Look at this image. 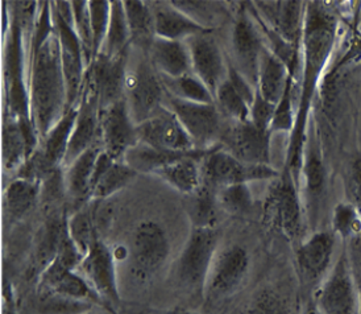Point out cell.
Returning <instances> with one entry per match:
<instances>
[{
  "instance_id": "cell-1",
  "label": "cell",
  "mask_w": 361,
  "mask_h": 314,
  "mask_svg": "<svg viewBox=\"0 0 361 314\" xmlns=\"http://www.w3.org/2000/svg\"><path fill=\"white\" fill-rule=\"evenodd\" d=\"M32 30L28 74L30 116L41 143L68 111V89L51 3H42Z\"/></svg>"
},
{
  "instance_id": "cell-2",
  "label": "cell",
  "mask_w": 361,
  "mask_h": 314,
  "mask_svg": "<svg viewBox=\"0 0 361 314\" xmlns=\"http://www.w3.org/2000/svg\"><path fill=\"white\" fill-rule=\"evenodd\" d=\"M338 21L322 3H306L305 25L301 48L303 49V82L300 104L297 109L295 127L291 132L290 148L288 159L300 160L302 157L303 131L307 119L311 98L317 87L319 74L329 61L336 40Z\"/></svg>"
},
{
  "instance_id": "cell-3",
  "label": "cell",
  "mask_w": 361,
  "mask_h": 314,
  "mask_svg": "<svg viewBox=\"0 0 361 314\" xmlns=\"http://www.w3.org/2000/svg\"><path fill=\"white\" fill-rule=\"evenodd\" d=\"M25 23L19 15L12 12L10 27L6 30L4 41V90H6V106L4 115L15 118L32 119L30 116V90L25 82L24 73V48H23V28Z\"/></svg>"
},
{
  "instance_id": "cell-4",
  "label": "cell",
  "mask_w": 361,
  "mask_h": 314,
  "mask_svg": "<svg viewBox=\"0 0 361 314\" xmlns=\"http://www.w3.org/2000/svg\"><path fill=\"white\" fill-rule=\"evenodd\" d=\"M264 221L289 241L300 239L303 229V201L300 181L285 169L271 183L264 203Z\"/></svg>"
},
{
  "instance_id": "cell-5",
  "label": "cell",
  "mask_w": 361,
  "mask_h": 314,
  "mask_svg": "<svg viewBox=\"0 0 361 314\" xmlns=\"http://www.w3.org/2000/svg\"><path fill=\"white\" fill-rule=\"evenodd\" d=\"M54 27L60 39L61 59L68 89V110L80 103L87 65L73 25L71 1H51Z\"/></svg>"
},
{
  "instance_id": "cell-6",
  "label": "cell",
  "mask_w": 361,
  "mask_h": 314,
  "mask_svg": "<svg viewBox=\"0 0 361 314\" xmlns=\"http://www.w3.org/2000/svg\"><path fill=\"white\" fill-rule=\"evenodd\" d=\"M218 243L216 229H191L176 263V277L183 289L203 297L211 264L218 253Z\"/></svg>"
},
{
  "instance_id": "cell-7",
  "label": "cell",
  "mask_w": 361,
  "mask_h": 314,
  "mask_svg": "<svg viewBox=\"0 0 361 314\" xmlns=\"http://www.w3.org/2000/svg\"><path fill=\"white\" fill-rule=\"evenodd\" d=\"M203 183L218 192L236 183H251L277 179L279 172L271 165H250L224 151L221 144L212 148L201 162Z\"/></svg>"
},
{
  "instance_id": "cell-8",
  "label": "cell",
  "mask_w": 361,
  "mask_h": 314,
  "mask_svg": "<svg viewBox=\"0 0 361 314\" xmlns=\"http://www.w3.org/2000/svg\"><path fill=\"white\" fill-rule=\"evenodd\" d=\"M165 106L180 121L194 143L195 150L207 151L219 145L223 133V115L216 104L188 102L165 95Z\"/></svg>"
},
{
  "instance_id": "cell-9",
  "label": "cell",
  "mask_w": 361,
  "mask_h": 314,
  "mask_svg": "<svg viewBox=\"0 0 361 314\" xmlns=\"http://www.w3.org/2000/svg\"><path fill=\"white\" fill-rule=\"evenodd\" d=\"M357 303L359 292L355 285L351 262L347 253H343L318 285L314 305L322 314H357Z\"/></svg>"
},
{
  "instance_id": "cell-10",
  "label": "cell",
  "mask_w": 361,
  "mask_h": 314,
  "mask_svg": "<svg viewBox=\"0 0 361 314\" xmlns=\"http://www.w3.org/2000/svg\"><path fill=\"white\" fill-rule=\"evenodd\" d=\"M250 265V253L239 244L218 251L211 264L203 297L216 303L236 294L247 279Z\"/></svg>"
},
{
  "instance_id": "cell-11",
  "label": "cell",
  "mask_w": 361,
  "mask_h": 314,
  "mask_svg": "<svg viewBox=\"0 0 361 314\" xmlns=\"http://www.w3.org/2000/svg\"><path fill=\"white\" fill-rule=\"evenodd\" d=\"M165 87L152 62L144 60L126 78V101L135 124L156 115L165 106Z\"/></svg>"
},
{
  "instance_id": "cell-12",
  "label": "cell",
  "mask_w": 361,
  "mask_h": 314,
  "mask_svg": "<svg viewBox=\"0 0 361 314\" xmlns=\"http://www.w3.org/2000/svg\"><path fill=\"white\" fill-rule=\"evenodd\" d=\"M171 242L164 227L153 221H142L132 234L130 244V263L133 274L141 279H149L168 260Z\"/></svg>"
},
{
  "instance_id": "cell-13",
  "label": "cell",
  "mask_w": 361,
  "mask_h": 314,
  "mask_svg": "<svg viewBox=\"0 0 361 314\" xmlns=\"http://www.w3.org/2000/svg\"><path fill=\"white\" fill-rule=\"evenodd\" d=\"M136 127L126 98L102 107L99 112L102 150L115 160L123 162L126 153L139 143Z\"/></svg>"
},
{
  "instance_id": "cell-14",
  "label": "cell",
  "mask_w": 361,
  "mask_h": 314,
  "mask_svg": "<svg viewBox=\"0 0 361 314\" xmlns=\"http://www.w3.org/2000/svg\"><path fill=\"white\" fill-rule=\"evenodd\" d=\"M265 42L260 30L247 8L239 12L232 31L233 68L244 76L252 85L257 86L261 57L265 51Z\"/></svg>"
},
{
  "instance_id": "cell-15",
  "label": "cell",
  "mask_w": 361,
  "mask_h": 314,
  "mask_svg": "<svg viewBox=\"0 0 361 314\" xmlns=\"http://www.w3.org/2000/svg\"><path fill=\"white\" fill-rule=\"evenodd\" d=\"M271 132L257 128L251 121L231 122L221 133V148L250 165H271Z\"/></svg>"
},
{
  "instance_id": "cell-16",
  "label": "cell",
  "mask_w": 361,
  "mask_h": 314,
  "mask_svg": "<svg viewBox=\"0 0 361 314\" xmlns=\"http://www.w3.org/2000/svg\"><path fill=\"white\" fill-rule=\"evenodd\" d=\"M257 18L293 47L301 49L306 3L295 0L248 3Z\"/></svg>"
},
{
  "instance_id": "cell-17",
  "label": "cell",
  "mask_w": 361,
  "mask_h": 314,
  "mask_svg": "<svg viewBox=\"0 0 361 314\" xmlns=\"http://www.w3.org/2000/svg\"><path fill=\"white\" fill-rule=\"evenodd\" d=\"M40 147V135L32 119L4 115L1 128V164L4 171H19Z\"/></svg>"
},
{
  "instance_id": "cell-18",
  "label": "cell",
  "mask_w": 361,
  "mask_h": 314,
  "mask_svg": "<svg viewBox=\"0 0 361 314\" xmlns=\"http://www.w3.org/2000/svg\"><path fill=\"white\" fill-rule=\"evenodd\" d=\"M78 271L103 303L112 305L121 303L115 255L102 241H97L91 246L82 258Z\"/></svg>"
},
{
  "instance_id": "cell-19",
  "label": "cell",
  "mask_w": 361,
  "mask_h": 314,
  "mask_svg": "<svg viewBox=\"0 0 361 314\" xmlns=\"http://www.w3.org/2000/svg\"><path fill=\"white\" fill-rule=\"evenodd\" d=\"M137 140L161 151H194V143L182 127L178 118L164 106L151 119L137 124Z\"/></svg>"
},
{
  "instance_id": "cell-20",
  "label": "cell",
  "mask_w": 361,
  "mask_h": 314,
  "mask_svg": "<svg viewBox=\"0 0 361 314\" xmlns=\"http://www.w3.org/2000/svg\"><path fill=\"white\" fill-rule=\"evenodd\" d=\"M191 60V71L198 77L214 97L218 87L227 80L228 66L224 60L221 47L210 33L194 36L186 41Z\"/></svg>"
},
{
  "instance_id": "cell-21",
  "label": "cell",
  "mask_w": 361,
  "mask_h": 314,
  "mask_svg": "<svg viewBox=\"0 0 361 314\" xmlns=\"http://www.w3.org/2000/svg\"><path fill=\"white\" fill-rule=\"evenodd\" d=\"M335 235L329 231H315L300 243L295 253L298 274L303 283L319 285L334 265Z\"/></svg>"
},
{
  "instance_id": "cell-22",
  "label": "cell",
  "mask_w": 361,
  "mask_h": 314,
  "mask_svg": "<svg viewBox=\"0 0 361 314\" xmlns=\"http://www.w3.org/2000/svg\"><path fill=\"white\" fill-rule=\"evenodd\" d=\"M99 112L101 103L99 97L90 87L83 86L80 103L78 116L71 133V142L63 162V168L69 167L71 162L77 160L82 153L89 151L98 145L99 139Z\"/></svg>"
},
{
  "instance_id": "cell-23",
  "label": "cell",
  "mask_w": 361,
  "mask_h": 314,
  "mask_svg": "<svg viewBox=\"0 0 361 314\" xmlns=\"http://www.w3.org/2000/svg\"><path fill=\"white\" fill-rule=\"evenodd\" d=\"M211 150L202 151L195 150L182 156L180 159L164 165L159 171L153 173L165 183H169L173 189L183 195L195 192L203 185L202 179V159L210 152Z\"/></svg>"
},
{
  "instance_id": "cell-24",
  "label": "cell",
  "mask_w": 361,
  "mask_h": 314,
  "mask_svg": "<svg viewBox=\"0 0 361 314\" xmlns=\"http://www.w3.org/2000/svg\"><path fill=\"white\" fill-rule=\"evenodd\" d=\"M300 186H302L303 206L307 210L311 222H315L326 191V169L319 152L312 147L302 160Z\"/></svg>"
},
{
  "instance_id": "cell-25",
  "label": "cell",
  "mask_w": 361,
  "mask_h": 314,
  "mask_svg": "<svg viewBox=\"0 0 361 314\" xmlns=\"http://www.w3.org/2000/svg\"><path fill=\"white\" fill-rule=\"evenodd\" d=\"M152 65L166 78H180L192 73L189 48L186 42L156 37L149 49Z\"/></svg>"
},
{
  "instance_id": "cell-26",
  "label": "cell",
  "mask_w": 361,
  "mask_h": 314,
  "mask_svg": "<svg viewBox=\"0 0 361 314\" xmlns=\"http://www.w3.org/2000/svg\"><path fill=\"white\" fill-rule=\"evenodd\" d=\"M154 33L156 37L164 40L186 41L203 33H211V30L200 25L180 10L174 8L171 3L160 4L153 10Z\"/></svg>"
},
{
  "instance_id": "cell-27",
  "label": "cell",
  "mask_w": 361,
  "mask_h": 314,
  "mask_svg": "<svg viewBox=\"0 0 361 314\" xmlns=\"http://www.w3.org/2000/svg\"><path fill=\"white\" fill-rule=\"evenodd\" d=\"M293 80L294 76L291 74L289 68L265 47V51L261 57L260 71L256 86L257 94H260L264 99L277 106Z\"/></svg>"
},
{
  "instance_id": "cell-28",
  "label": "cell",
  "mask_w": 361,
  "mask_h": 314,
  "mask_svg": "<svg viewBox=\"0 0 361 314\" xmlns=\"http://www.w3.org/2000/svg\"><path fill=\"white\" fill-rule=\"evenodd\" d=\"M101 151L102 147L95 145L89 151L82 153L77 160L66 168V194L77 205H86L91 201L92 173Z\"/></svg>"
},
{
  "instance_id": "cell-29",
  "label": "cell",
  "mask_w": 361,
  "mask_h": 314,
  "mask_svg": "<svg viewBox=\"0 0 361 314\" xmlns=\"http://www.w3.org/2000/svg\"><path fill=\"white\" fill-rule=\"evenodd\" d=\"M41 183L16 177L3 195V217L6 223L23 219L40 200Z\"/></svg>"
},
{
  "instance_id": "cell-30",
  "label": "cell",
  "mask_w": 361,
  "mask_h": 314,
  "mask_svg": "<svg viewBox=\"0 0 361 314\" xmlns=\"http://www.w3.org/2000/svg\"><path fill=\"white\" fill-rule=\"evenodd\" d=\"M123 4L130 28V42L149 53L152 42L156 39L153 10L147 1L141 0H124Z\"/></svg>"
},
{
  "instance_id": "cell-31",
  "label": "cell",
  "mask_w": 361,
  "mask_h": 314,
  "mask_svg": "<svg viewBox=\"0 0 361 314\" xmlns=\"http://www.w3.org/2000/svg\"><path fill=\"white\" fill-rule=\"evenodd\" d=\"M185 210L190 219L191 229H216L218 212L216 192L202 185L195 192L185 195Z\"/></svg>"
},
{
  "instance_id": "cell-32",
  "label": "cell",
  "mask_w": 361,
  "mask_h": 314,
  "mask_svg": "<svg viewBox=\"0 0 361 314\" xmlns=\"http://www.w3.org/2000/svg\"><path fill=\"white\" fill-rule=\"evenodd\" d=\"M97 207L98 201L91 200V203L80 207L68 219V234L82 256L87 253L92 244L99 241L97 230Z\"/></svg>"
},
{
  "instance_id": "cell-33",
  "label": "cell",
  "mask_w": 361,
  "mask_h": 314,
  "mask_svg": "<svg viewBox=\"0 0 361 314\" xmlns=\"http://www.w3.org/2000/svg\"><path fill=\"white\" fill-rule=\"evenodd\" d=\"M110 24L107 36L101 54L107 59H118L121 56H128L130 33L128 23L124 12V4L121 0H110Z\"/></svg>"
},
{
  "instance_id": "cell-34",
  "label": "cell",
  "mask_w": 361,
  "mask_h": 314,
  "mask_svg": "<svg viewBox=\"0 0 361 314\" xmlns=\"http://www.w3.org/2000/svg\"><path fill=\"white\" fill-rule=\"evenodd\" d=\"M195 151V150H194ZM188 152H173V151H161L152 148L149 145L137 143L135 147H132L128 152L126 153L123 162L128 164L130 168L137 173L144 174H153L159 171L164 165L180 159L182 156L188 155Z\"/></svg>"
},
{
  "instance_id": "cell-35",
  "label": "cell",
  "mask_w": 361,
  "mask_h": 314,
  "mask_svg": "<svg viewBox=\"0 0 361 314\" xmlns=\"http://www.w3.org/2000/svg\"><path fill=\"white\" fill-rule=\"evenodd\" d=\"M136 176L137 173L135 172L128 164L116 160L92 186L91 200L102 201L110 198L114 194L123 191L128 183H132Z\"/></svg>"
},
{
  "instance_id": "cell-36",
  "label": "cell",
  "mask_w": 361,
  "mask_h": 314,
  "mask_svg": "<svg viewBox=\"0 0 361 314\" xmlns=\"http://www.w3.org/2000/svg\"><path fill=\"white\" fill-rule=\"evenodd\" d=\"M161 80L164 83L165 92L171 97L180 98L183 101L204 103V104H214L215 103L214 94L192 73L186 74L183 77H180V78L161 77Z\"/></svg>"
},
{
  "instance_id": "cell-37",
  "label": "cell",
  "mask_w": 361,
  "mask_h": 314,
  "mask_svg": "<svg viewBox=\"0 0 361 314\" xmlns=\"http://www.w3.org/2000/svg\"><path fill=\"white\" fill-rule=\"evenodd\" d=\"M44 292H54V294L66 296L69 298H74L78 301H86L91 304H103L101 297L95 294V291L91 288L87 280L78 274V270L68 271L51 284V286ZM40 292V294H44Z\"/></svg>"
},
{
  "instance_id": "cell-38",
  "label": "cell",
  "mask_w": 361,
  "mask_h": 314,
  "mask_svg": "<svg viewBox=\"0 0 361 314\" xmlns=\"http://www.w3.org/2000/svg\"><path fill=\"white\" fill-rule=\"evenodd\" d=\"M219 209L233 217H245L252 213L255 200L250 183H236L216 192Z\"/></svg>"
},
{
  "instance_id": "cell-39",
  "label": "cell",
  "mask_w": 361,
  "mask_h": 314,
  "mask_svg": "<svg viewBox=\"0 0 361 314\" xmlns=\"http://www.w3.org/2000/svg\"><path fill=\"white\" fill-rule=\"evenodd\" d=\"M215 104L221 115L231 122H248L251 116V107L233 90L230 82L221 83L215 92Z\"/></svg>"
},
{
  "instance_id": "cell-40",
  "label": "cell",
  "mask_w": 361,
  "mask_h": 314,
  "mask_svg": "<svg viewBox=\"0 0 361 314\" xmlns=\"http://www.w3.org/2000/svg\"><path fill=\"white\" fill-rule=\"evenodd\" d=\"M71 12H73V25L80 37L85 61L87 68L94 61V42H92V31H91L90 11L89 1L78 0L71 1Z\"/></svg>"
},
{
  "instance_id": "cell-41",
  "label": "cell",
  "mask_w": 361,
  "mask_h": 314,
  "mask_svg": "<svg viewBox=\"0 0 361 314\" xmlns=\"http://www.w3.org/2000/svg\"><path fill=\"white\" fill-rule=\"evenodd\" d=\"M332 230L334 235L339 236L343 241L360 236L361 217L347 201L335 206L332 213Z\"/></svg>"
},
{
  "instance_id": "cell-42",
  "label": "cell",
  "mask_w": 361,
  "mask_h": 314,
  "mask_svg": "<svg viewBox=\"0 0 361 314\" xmlns=\"http://www.w3.org/2000/svg\"><path fill=\"white\" fill-rule=\"evenodd\" d=\"M91 31L94 42V60L99 56L107 36L110 24L111 1L107 0H89Z\"/></svg>"
},
{
  "instance_id": "cell-43",
  "label": "cell",
  "mask_w": 361,
  "mask_h": 314,
  "mask_svg": "<svg viewBox=\"0 0 361 314\" xmlns=\"http://www.w3.org/2000/svg\"><path fill=\"white\" fill-rule=\"evenodd\" d=\"M92 305L54 292H44L40 294L39 312L41 314H83L87 313Z\"/></svg>"
},
{
  "instance_id": "cell-44",
  "label": "cell",
  "mask_w": 361,
  "mask_h": 314,
  "mask_svg": "<svg viewBox=\"0 0 361 314\" xmlns=\"http://www.w3.org/2000/svg\"><path fill=\"white\" fill-rule=\"evenodd\" d=\"M171 6L185 15H188L190 19L198 23L202 27L212 31V21L218 19L219 8H216V3L211 1H190V0H182V1H171Z\"/></svg>"
},
{
  "instance_id": "cell-45",
  "label": "cell",
  "mask_w": 361,
  "mask_h": 314,
  "mask_svg": "<svg viewBox=\"0 0 361 314\" xmlns=\"http://www.w3.org/2000/svg\"><path fill=\"white\" fill-rule=\"evenodd\" d=\"M293 94H294V80L290 82L281 101L276 107L274 118H273L271 126V133H274V132H290L291 133L294 131L297 112L294 111Z\"/></svg>"
},
{
  "instance_id": "cell-46",
  "label": "cell",
  "mask_w": 361,
  "mask_h": 314,
  "mask_svg": "<svg viewBox=\"0 0 361 314\" xmlns=\"http://www.w3.org/2000/svg\"><path fill=\"white\" fill-rule=\"evenodd\" d=\"M344 191L347 203L356 209L361 217V155L352 159L344 173Z\"/></svg>"
},
{
  "instance_id": "cell-47",
  "label": "cell",
  "mask_w": 361,
  "mask_h": 314,
  "mask_svg": "<svg viewBox=\"0 0 361 314\" xmlns=\"http://www.w3.org/2000/svg\"><path fill=\"white\" fill-rule=\"evenodd\" d=\"M247 314H290V310L276 292L262 291L255 297Z\"/></svg>"
},
{
  "instance_id": "cell-48",
  "label": "cell",
  "mask_w": 361,
  "mask_h": 314,
  "mask_svg": "<svg viewBox=\"0 0 361 314\" xmlns=\"http://www.w3.org/2000/svg\"><path fill=\"white\" fill-rule=\"evenodd\" d=\"M276 104H273L271 102L264 99L260 94L256 92V98L251 106V121L257 128L264 130V131L271 132V122L274 118V112H276Z\"/></svg>"
},
{
  "instance_id": "cell-49",
  "label": "cell",
  "mask_w": 361,
  "mask_h": 314,
  "mask_svg": "<svg viewBox=\"0 0 361 314\" xmlns=\"http://www.w3.org/2000/svg\"><path fill=\"white\" fill-rule=\"evenodd\" d=\"M227 81L230 82L233 90L238 92L241 98L247 102L248 106L251 107L252 103L255 102V98H256V92H256V87L244 76H241L240 73L236 71L231 64L228 66Z\"/></svg>"
},
{
  "instance_id": "cell-50",
  "label": "cell",
  "mask_w": 361,
  "mask_h": 314,
  "mask_svg": "<svg viewBox=\"0 0 361 314\" xmlns=\"http://www.w3.org/2000/svg\"><path fill=\"white\" fill-rule=\"evenodd\" d=\"M153 314H197L192 312H188V310H166V312H159V313Z\"/></svg>"
},
{
  "instance_id": "cell-51",
  "label": "cell",
  "mask_w": 361,
  "mask_h": 314,
  "mask_svg": "<svg viewBox=\"0 0 361 314\" xmlns=\"http://www.w3.org/2000/svg\"><path fill=\"white\" fill-rule=\"evenodd\" d=\"M305 314H322L319 310H318V308L315 306V305L312 304L311 306H309L307 309H306V312Z\"/></svg>"
},
{
  "instance_id": "cell-52",
  "label": "cell",
  "mask_w": 361,
  "mask_h": 314,
  "mask_svg": "<svg viewBox=\"0 0 361 314\" xmlns=\"http://www.w3.org/2000/svg\"><path fill=\"white\" fill-rule=\"evenodd\" d=\"M357 314H361V289L359 291V303H357Z\"/></svg>"
},
{
  "instance_id": "cell-53",
  "label": "cell",
  "mask_w": 361,
  "mask_h": 314,
  "mask_svg": "<svg viewBox=\"0 0 361 314\" xmlns=\"http://www.w3.org/2000/svg\"><path fill=\"white\" fill-rule=\"evenodd\" d=\"M359 28H360V31H361V10H360V21H359Z\"/></svg>"
}]
</instances>
